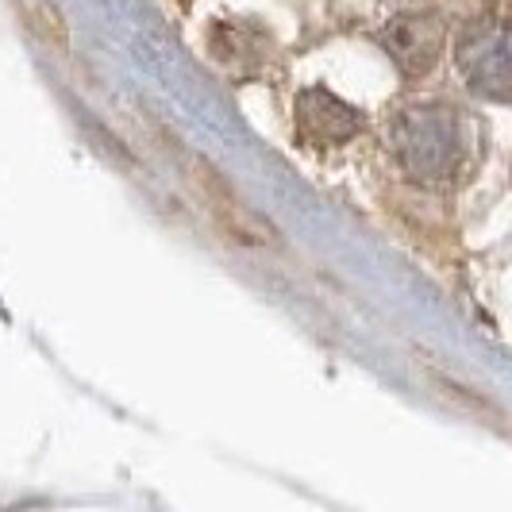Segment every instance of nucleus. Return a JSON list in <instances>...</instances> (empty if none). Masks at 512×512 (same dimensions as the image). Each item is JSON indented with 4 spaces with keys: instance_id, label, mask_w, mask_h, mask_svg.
<instances>
[{
    "instance_id": "1",
    "label": "nucleus",
    "mask_w": 512,
    "mask_h": 512,
    "mask_svg": "<svg viewBox=\"0 0 512 512\" xmlns=\"http://www.w3.org/2000/svg\"><path fill=\"white\" fill-rule=\"evenodd\" d=\"M389 151L420 185H447L466 170L470 124L451 104H412L389 124Z\"/></svg>"
},
{
    "instance_id": "2",
    "label": "nucleus",
    "mask_w": 512,
    "mask_h": 512,
    "mask_svg": "<svg viewBox=\"0 0 512 512\" xmlns=\"http://www.w3.org/2000/svg\"><path fill=\"white\" fill-rule=\"evenodd\" d=\"M455 62L474 93L489 101H512V12H486L466 24Z\"/></svg>"
},
{
    "instance_id": "3",
    "label": "nucleus",
    "mask_w": 512,
    "mask_h": 512,
    "mask_svg": "<svg viewBox=\"0 0 512 512\" xmlns=\"http://www.w3.org/2000/svg\"><path fill=\"white\" fill-rule=\"evenodd\" d=\"M185 178L201 193V201L208 205L212 220L228 231L235 243H243V247H274V243H278L274 224H270L262 212H255V208L247 205V201L239 197V189H235L208 158L185 154Z\"/></svg>"
},
{
    "instance_id": "4",
    "label": "nucleus",
    "mask_w": 512,
    "mask_h": 512,
    "mask_svg": "<svg viewBox=\"0 0 512 512\" xmlns=\"http://www.w3.org/2000/svg\"><path fill=\"white\" fill-rule=\"evenodd\" d=\"M382 47L405 77H424L447 47V27L436 12H401L382 27Z\"/></svg>"
},
{
    "instance_id": "5",
    "label": "nucleus",
    "mask_w": 512,
    "mask_h": 512,
    "mask_svg": "<svg viewBox=\"0 0 512 512\" xmlns=\"http://www.w3.org/2000/svg\"><path fill=\"white\" fill-rule=\"evenodd\" d=\"M293 116H297V135L308 139L312 147H339V143H351L362 131V112L351 108L347 101H339L328 89H305L297 104H293Z\"/></svg>"
}]
</instances>
